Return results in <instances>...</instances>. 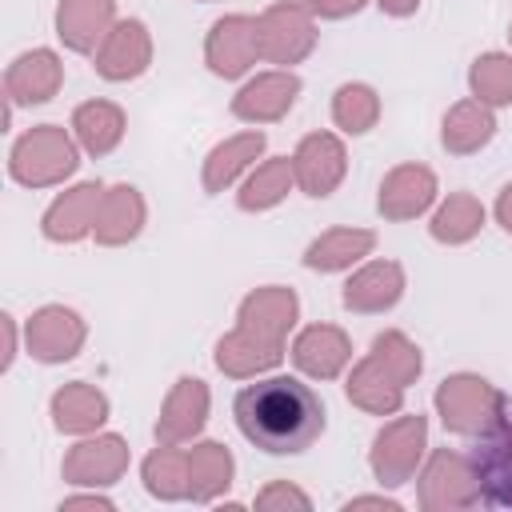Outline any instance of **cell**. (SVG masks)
Wrapping results in <instances>:
<instances>
[{"label":"cell","mask_w":512,"mask_h":512,"mask_svg":"<svg viewBox=\"0 0 512 512\" xmlns=\"http://www.w3.org/2000/svg\"><path fill=\"white\" fill-rule=\"evenodd\" d=\"M232 412L240 432L268 456H296L324 432V404L296 376H268L240 388Z\"/></svg>","instance_id":"6da1fadb"},{"label":"cell","mask_w":512,"mask_h":512,"mask_svg":"<svg viewBox=\"0 0 512 512\" xmlns=\"http://www.w3.org/2000/svg\"><path fill=\"white\" fill-rule=\"evenodd\" d=\"M436 408L444 416V428L452 432H464V436H476V432H492L500 428V392L488 388V380L480 376H452L440 384L436 392Z\"/></svg>","instance_id":"7a4b0ae2"},{"label":"cell","mask_w":512,"mask_h":512,"mask_svg":"<svg viewBox=\"0 0 512 512\" xmlns=\"http://www.w3.org/2000/svg\"><path fill=\"white\" fill-rule=\"evenodd\" d=\"M72 168H76V152H72L68 136L52 124L28 132L12 148V176L24 184H52V180L68 176Z\"/></svg>","instance_id":"3957f363"},{"label":"cell","mask_w":512,"mask_h":512,"mask_svg":"<svg viewBox=\"0 0 512 512\" xmlns=\"http://www.w3.org/2000/svg\"><path fill=\"white\" fill-rule=\"evenodd\" d=\"M468 468L484 504L512 508V428H492V436L468 452Z\"/></svg>","instance_id":"277c9868"},{"label":"cell","mask_w":512,"mask_h":512,"mask_svg":"<svg viewBox=\"0 0 512 512\" xmlns=\"http://www.w3.org/2000/svg\"><path fill=\"white\" fill-rule=\"evenodd\" d=\"M420 448H424V416H408V420H396L392 428H384L372 448V468H376L380 484H404L420 460Z\"/></svg>","instance_id":"5b68a950"},{"label":"cell","mask_w":512,"mask_h":512,"mask_svg":"<svg viewBox=\"0 0 512 512\" xmlns=\"http://www.w3.org/2000/svg\"><path fill=\"white\" fill-rule=\"evenodd\" d=\"M260 52V28L248 16H224L208 36V68L216 76H240Z\"/></svg>","instance_id":"8992f818"},{"label":"cell","mask_w":512,"mask_h":512,"mask_svg":"<svg viewBox=\"0 0 512 512\" xmlns=\"http://www.w3.org/2000/svg\"><path fill=\"white\" fill-rule=\"evenodd\" d=\"M292 172L300 176L308 196H328L340 184V176H344V148H340V140L328 136V132L308 136L300 144L296 160H292Z\"/></svg>","instance_id":"52a82bcc"},{"label":"cell","mask_w":512,"mask_h":512,"mask_svg":"<svg viewBox=\"0 0 512 512\" xmlns=\"http://www.w3.org/2000/svg\"><path fill=\"white\" fill-rule=\"evenodd\" d=\"M80 340H84V324H80V316L68 312V308H44V312H36V320L28 324V348H32V356L44 360V364H56V360L76 356Z\"/></svg>","instance_id":"ba28073f"},{"label":"cell","mask_w":512,"mask_h":512,"mask_svg":"<svg viewBox=\"0 0 512 512\" xmlns=\"http://www.w3.org/2000/svg\"><path fill=\"white\" fill-rule=\"evenodd\" d=\"M104 188L100 184H80L72 192H64L48 216H44V236L48 240H80L88 228H96V212H100Z\"/></svg>","instance_id":"9c48e42d"},{"label":"cell","mask_w":512,"mask_h":512,"mask_svg":"<svg viewBox=\"0 0 512 512\" xmlns=\"http://www.w3.org/2000/svg\"><path fill=\"white\" fill-rule=\"evenodd\" d=\"M260 28V52H268L272 60H300L308 48H312V24L304 20V12L300 8H292V4H280V8H272L268 16H264V24H256Z\"/></svg>","instance_id":"30bf717a"},{"label":"cell","mask_w":512,"mask_h":512,"mask_svg":"<svg viewBox=\"0 0 512 512\" xmlns=\"http://www.w3.org/2000/svg\"><path fill=\"white\" fill-rule=\"evenodd\" d=\"M292 316H296V296L288 288H264V292L248 296L244 308H240L244 332L256 328L252 340H260L264 348H276V352H280V336L292 324Z\"/></svg>","instance_id":"8fae6325"},{"label":"cell","mask_w":512,"mask_h":512,"mask_svg":"<svg viewBox=\"0 0 512 512\" xmlns=\"http://www.w3.org/2000/svg\"><path fill=\"white\" fill-rule=\"evenodd\" d=\"M144 68H148V36H144V24L140 20L116 24V32L108 36L104 52L96 56V72L104 80H128V76H140Z\"/></svg>","instance_id":"7c38bea8"},{"label":"cell","mask_w":512,"mask_h":512,"mask_svg":"<svg viewBox=\"0 0 512 512\" xmlns=\"http://www.w3.org/2000/svg\"><path fill=\"white\" fill-rule=\"evenodd\" d=\"M124 460H128L124 440H116V436L88 440V444L72 448V456L64 460V476L72 484H112L124 472Z\"/></svg>","instance_id":"4fadbf2b"},{"label":"cell","mask_w":512,"mask_h":512,"mask_svg":"<svg viewBox=\"0 0 512 512\" xmlns=\"http://www.w3.org/2000/svg\"><path fill=\"white\" fill-rule=\"evenodd\" d=\"M436 196V180L428 168H396L380 188V212L392 220H408L424 212Z\"/></svg>","instance_id":"5bb4252c"},{"label":"cell","mask_w":512,"mask_h":512,"mask_svg":"<svg viewBox=\"0 0 512 512\" xmlns=\"http://www.w3.org/2000/svg\"><path fill=\"white\" fill-rule=\"evenodd\" d=\"M112 20V0H64L56 12V32L72 52H92Z\"/></svg>","instance_id":"9a60e30c"},{"label":"cell","mask_w":512,"mask_h":512,"mask_svg":"<svg viewBox=\"0 0 512 512\" xmlns=\"http://www.w3.org/2000/svg\"><path fill=\"white\" fill-rule=\"evenodd\" d=\"M400 288H404L400 264H368L344 284V304L356 312H380L400 300Z\"/></svg>","instance_id":"2e32d148"},{"label":"cell","mask_w":512,"mask_h":512,"mask_svg":"<svg viewBox=\"0 0 512 512\" xmlns=\"http://www.w3.org/2000/svg\"><path fill=\"white\" fill-rule=\"evenodd\" d=\"M204 412H208V392H204V384L184 376V380L176 384V392L168 396V404H164V416H160V424H156V436H160L164 444L184 440V436L200 432Z\"/></svg>","instance_id":"e0dca14e"},{"label":"cell","mask_w":512,"mask_h":512,"mask_svg":"<svg viewBox=\"0 0 512 512\" xmlns=\"http://www.w3.org/2000/svg\"><path fill=\"white\" fill-rule=\"evenodd\" d=\"M296 88H300L296 76H284V72L260 76V80H252V84L236 96L232 112L244 116V120H276V116H284V108H292Z\"/></svg>","instance_id":"ac0fdd59"},{"label":"cell","mask_w":512,"mask_h":512,"mask_svg":"<svg viewBox=\"0 0 512 512\" xmlns=\"http://www.w3.org/2000/svg\"><path fill=\"white\" fill-rule=\"evenodd\" d=\"M60 88V64L52 52L36 48L28 56H20L8 72V92L24 104H40V100H52V92Z\"/></svg>","instance_id":"d6986e66"},{"label":"cell","mask_w":512,"mask_h":512,"mask_svg":"<svg viewBox=\"0 0 512 512\" xmlns=\"http://www.w3.org/2000/svg\"><path fill=\"white\" fill-rule=\"evenodd\" d=\"M292 360H296L308 376H336L340 364L348 360V340H344L336 328L316 324V328H308V332L292 344Z\"/></svg>","instance_id":"ffe728a7"},{"label":"cell","mask_w":512,"mask_h":512,"mask_svg":"<svg viewBox=\"0 0 512 512\" xmlns=\"http://www.w3.org/2000/svg\"><path fill=\"white\" fill-rule=\"evenodd\" d=\"M52 416L60 432H88L108 416V400L88 384H68L52 396Z\"/></svg>","instance_id":"44dd1931"},{"label":"cell","mask_w":512,"mask_h":512,"mask_svg":"<svg viewBox=\"0 0 512 512\" xmlns=\"http://www.w3.org/2000/svg\"><path fill=\"white\" fill-rule=\"evenodd\" d=\"M372 232H352V228H336V232H328V236H320V240H312L308 244V252H304V264L308 268H316V272H336V268H348L352 260H360V256H368L372 252Z\"/></svg>","instance_id":"7402d4cb"},{"label":"cell","mask_w":512,"mask_h":512,"mask_svg":"<svg viewBox=\"0 0 512 512\" xmlns=\"http://www.w3.org/2000/svg\"><path fill=\"white\" fill-rule=\"evenodd\" d=\"M140 196L136 188H112V196L100 200V212H96V240L104 244H120V240H132L140 232Z\"/></svg>","instance_id":"603a6c76"},{"label":"cell","mask_w":512,"mask_h":512,"mask_svg":"<svg viewBox=\"0 0 512 512\" xmlns=\"http://www.w3.org/2000/svg\"><path fill=\"white\" fill-rule=\"evenodd\" d=\"M72 128H76L80 144H84L92 156H100V152L116 148V140H120V132H124V116H120V108H116V104L96 100V104L76 108Z\"/></svg>","instance_id":"cb8c5ba5"},{"label":"cell","mask_w":512,"mask_h":512,"mask_svg":"<svg viewBox=\"0 0 512 512\" xmlns=\"http://www.w3.org/2000/svg\"><path fill=\"white\" fill-rule=\"evenodd\" d=\"M492 132H496V124H492L488 108H480V104H460L444 116V148H452V152H476L480 144L492 140Z\"/></svg>","instance_id":"d4e9b609"},{"label":"cell","mask_w":512,"mask_h":512,"mask_svg":"<svg viewBox=\"0 0 512 512\" xmlns=\"http://www.w3.org/2000/svg\"><path fill=\"white\" fill-rule=\"evenodd\" d=\"M232 476V456L220 444H200L188 456V496L192 500H208L212 492H220Z\"/></svg>","instance_id":"484cf974"},{"label":"cell","mask_w":512,"mask_h":512,"mask_svg":"<svg viewBox=\"0 0 512 512\" xmlns=\"http://www.w3.org/2000/svg\"><path fill=\"white\" fill-rule=\"evenodd\" d=\"M260 148H264V136H260V132L212 148V156H208V164H204V188H208V192H220L224 184H232V176H236Z\"/></svg>","instance_id":"4316f807"},{"label":"cell","mask_w":512,"mask_h":512,"mask_svg":"<svg viewBox=\"0 0 512 512\" xmlns=\"http://www.w3.org/2000/svg\"><path fill=\"white\" fill-rule=\"evenodd\" d=\"M400 384L368 356L364 364H360V372L352 376V384H348V396L356 400V404H364V408H372V412H392L396 404H400Z\"/></svg>","instance_id":"83f0119b"},{"label":"cell","mask_w":512,"mask_h":512,"mask_svg":"<svg viewBox=\"0 0 512 512\" xmlns=\"http://www.w3.org/2000/svg\"><path fill=\"white\" fill-rule=\"evenodd\" d=\"M144 480H148V492L160 496V500H180L188 496V456L184 452H172V448H156L148 460H144Z\"/></svg>","instance_id":"f1b7e54d"},{"label":"cell","mask_w":512,"mask_h":512,"mask_svg":"<svg viewBox=\"0 0 512 512\" xmlns=\"http://www.w3.org/2000/svg\"><path fill=\"white\" fill-rule=\"evenodd\" d=\"M480 224H484V208H480L472 196H452V200L436 212L432 236H436V240H448V244H460V240H468Z\"/></svg>","instance_id":"f546056e"},{"label":"cell","mask_w":512,"mask_h":512,"mask_svg":"<svg viewBox=\"0 0 512 512\" xmlns=\"http://www.w3.org/2000/svg\"><path fill=\"white\" fill-rule=\"evenodd\" d=\"M288 180H292V164L288 160H268L264 168H256V176L244 184V192H240V208H272L284 192H288Z\"/></svg>","instance_id":"4dcf8cb0"},{"label":"cell","mask_w":512,"mask_h":512,"mask_svg":"<svg viewBox=\"0 0 512 512\" xmlns=\"http://www.w3.org/2000/svg\"><path fill=\"white\" fill-rule=\"evenodd\" d=\"M372 360L404 388L412 376H420V352L400 336V332H384V336H376V344H372Z\"/></svg>","instance_id":"1f68e13d"},{"label":"cell","mask_w":512,"mask_h":512,"mask_svg":"<svg viewBox=\"0 0 512 512\" xmlns=\"http://www.w3.org/2000/svg\"><path fill=\"white\" fill-rule=\"evenodd\" d=\"M332 116L344 132H368L372 120H376V96L372 88L364 84H344L336 92V104H332Z\"/></svg>","instance_id":"d6a6232c"},{"label":"cell","mask_w":512,"mask_h":512,"mask_svg":"<svg viewBox=\"0 0 512 512\" xmlns=\"http://www.w3.org/2000/svg\"><path fill=\"white\" fill-rule=\"evenodd\" d=\"M472 88L488 104H512V60L508 56H484V60H476Z\"/></svg>","instance_id":"836d02e7"},{"label":"cell","mask_w":512,"mask_h":512,"mask_svg":"<svg viewBox=\"0 0 512 512\" xmlns=\"http://www.w3.org/2000/svg\"><path fill=\"white\" fill-rule=\"evenodd\" d=\"M320 16H348V12H356L364 0H308Z\"/></svg>","instance_id":"e575fe53"},{"label":"cell","mask_w":512,"mask_h":512,"mask_svg":"<svg viewBox=\"0 0 512 512\" xmlns=\"http://www.w3.org/2000/svg\"><path fill=\"white\" fill-rule=\"evenodd\" d=\"M276 500H296L300 508H308V496H300V492H292V488H272V492H264V496H260V508H268V504H276Z\"/></svg>","instance_id":"d590c367"},{"label":"cell","mask_w":512,"mask_h":512,"mask_svg":"<svg viewBox=\"0 0 512 512\" xmlns=\"http://www.w3.org/2000/svg\"><path fill=\"white\" fill-rule=\"evenodd\" d=\"M496 216H500V224L512 232V184L504 188V196H500V204H496Z\"/></svg>","instance_id":"8d00e7d4"},{"label":"cell","mask_w":512,"mask_h":512,"mask_svg":"<svg viewBox=\"0 0 512 512\" xmlns=\"http://www.w3.org/2000/svg\"><path fill=\"white\" fill-rule=\"evenodd\" d=\"M416 4H420V0H380V8L392 12V16H408Z\"/></svg>","instance_id":"74e56055"}]
</instances>
